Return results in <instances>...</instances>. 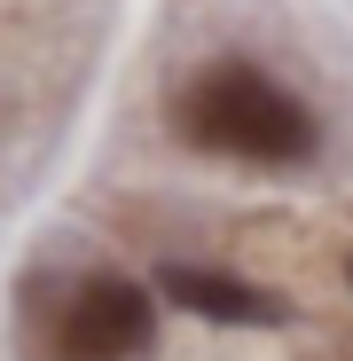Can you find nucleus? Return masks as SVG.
Here are the masks:
<instances>
[{
  "instance_id": "1",
  "label": "nucleus",
  "mask_w": 353,
  "mask_h": 361,
  "mask_svg": "<svg viewBox=\"0 0 353 361\" xmlns=\"http://www.w3.org/2000/svg\"><path fill=\"white\" fill-rule=\"evenodd\" d=\"M181 134H189L197 149H212V157L267 165V173L306 165L314 142H322L314 110L290 94V87H275L267 71H252V63H212L204 79H189V94H181Z\"/></svg>"
},
{
  "instance_id": "2",
  "label": "nucleus",
  "mask_w": 353,
  "mask_h": 361,
  "mask_svg": "<svg viewBox=\"0 0 353 361\" xmlns=\"http://www.w3.org/2000/svg\"><path fill=\"white\" fill-rule=\"evenodd\" d=\"M157 330L149 290L126 275H94L87 290H71L63 322H55V361H134Z\"/></svg>"
},
{
  "instance_id": "3",
  "label": "nucleus",
  "mask_w": 353,
  "mask_h": 361,
  "mask_svg": "<svg viewBox=\"0 0 353 361\" xmlns=\"http://www.w3.org/2000/svg\"><path fill=\"white\" fill-rule=\"evenodd\" d=\"M157 290L173 298L181 314H204V322H244V330H267L283 322V298L244 283V275H220V267H165Z\"/></svg>"
}]
</instances>
